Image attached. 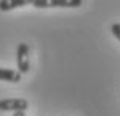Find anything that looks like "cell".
Segmentation results:
<instances>
[{"label":"cell","instance_id":"6da1fadb","mask_svg":"<svg viewBox=\"0 0 120 116\" xmlns=\"http://www.w3.org/2000/svg\"><path fill=\"white\" fill-rule=\"evenodd\" d=\"M16 61H17V72L19 74H27L30 71V47H28L27 42L17 44Z\"/></svg>","mask_w":120,"mask_h":116},{"label":"cell","instance_id":"7a4b0ae2","mask_svg":"<svg viewBox=\"0 0 120 116\" xmlns=\"http://www.w3.org/2000/svg\"><path fill=\"white\" fill-rule=\"evenodd\" d=\"M36 8H55V6H61V8H78L83 5L81 0H31L30 2Z\"/></svg>","mask_w":120,"mask_h":116},{"label":"cell","instance_id":"3957f363","mask_svg":"<svg viewBox=\"0 0 120 116\" xmlns=\"http://www.w3.org/2000/svg\"><path fill=\"white\" fill-rule=\"evenodd\" d=\"M28 100L22 97H11V99H2L0 100V110L2 112H27Z\"/></svg>","mask_w":120,"mask_h":116},{"label":"cell","instance_id":"277c9868","mask_svg":"<svg viewBox=\"0 0 120 116\" xmlns=\"http://www.w3.org/2000/svg\"><path fill=\"white\" fill-rule=\"evenodd\" d=\"M20 79H22V74H19L17 71L0 67V80L11 82V83H17V82H20Z\"/></svg>","mask_w":120,"mask_h":116},{"label":"cell","instance_id":"5b68a950","mask_svg":"<svg viewBox=\"0 0 120 116\" xmlns=\"http://www.w3.org/2000/svg\"><path fill=\"white\" fill-rule=\"evenodd\" d=\"M30 3L28 0H0V11H9L17 6H25Z\"/></svg>","mask_w":120,"mask_h":116},{"label":"cell","instance_id":"8992f818","mask_svg":"<svg viewBox=\"0 0 120 116\" xmlns=\"http://www.w3.org/2000/svg\"><path fill=\"white\" fill-rule=\"evenodd\" d=\"M111 31H112V35L120 41V24L119 22H116V24H112V25H111Z\"/></svg>","mask_w":120,"mask_h":116},{"label":"cell","instance_id":"52a82bcc","mask_svg":"<svg viewBox=\"0 0 120 116\" xmlns=\"http://www.w3.org/2000/svg\"><path fill=\"white\" fill-rule=\"evenodd\" d=\"M13 116H25V112H16L13 113Z\"/></svg>","mask_w":120,"mask_h":116}]
</instances>
